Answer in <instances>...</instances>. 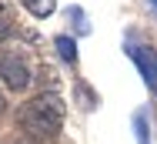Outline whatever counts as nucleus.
I'll list each match as a JSON object with an SVG mask.
<instances>
[{"instance_id": "obj_1", "label": "nucleus", "mask_w": 157, "mask_h": 144, "mask_svg": "<svg viewBox=\"0 0 157 144\" xmlns=\"http://www.w3.org/2000/svg\"><path fill=\"white\" fill-rule=\"evenodd\" d=\"M63 97L60 94H37L20 107V127L33 138H50L63 124Z\"/></svg>"}, {"instance_id": "obj_2", "label": "nucleus", "mask_w": 157, "mask_h": 144, "mask_svg": "<svg viewBox=\"0 0 157 144\" xmlns=\"http://www.w3.org/2000/svg\"><path fill=\"white\" fill-rule=\"evenodd\" d=\"M124 50H127V57L137 64L144 84L151 87V94H157V50L151 47V44H144L140 37H134V34L124 40Z\"/></svg>"}, {"instance_id": "obj_3", "label": "nucleus", "mask_w": 157, "mask_h": 144, "mask_svg": "<svg viewBox=\"0 0 157 144\" xmlns=\"http://www.w3.org/2000/svg\"><path fill=\"white\" fill-rule=\"evenodd\" d=\"M0 81L10 87V90H27L30 70H27V64L17 57V54H7V57H0Z\"/></svg>"}, {"instance_id": "obj_4", "label": "nucleus", "mask_w": 157, "mask_h": 144, "mask_svg": "<svg viewBox=\"0 0 157 144\" xmlns=\"http://www.w3.org/2000/svg\"><path fill=\"white\" fill-rule=\"evenodd\" d=\"M27 10H30L37 20H44V17H50L54 10H57V0H20Z\"/></svg>"}, {"instance_id": "obj_5", "label": "nucleus", "mask_w": 157, "mask_h": 144, "mask_svg": "<svg viewBox=\"0 0 157 144\" xmlns=\"http://www.w3.org/2000/svg\"><path fill=\"white\" fill-rule=\"evenodd\" d=\"M54 47H57V54H60L67 64H74L77 60V44H74V37H67V34H60L57 40H54Z\"/></svg>"}, {"instance_id": "obj_6", "label": "nucleus", "mask_w": 157, "mask_h": 144, "mask_svg": "<svg viewBox=\"0 0 157 144\" xmlns=\"http://www.w3.org/2000/svg\"><path fill=\"white\" fill-rule=\"evenodd\" d=\"M147 111H137L134 114V134H137V144H151V127H147Z\"/></svg>"}, {"instance_id": "obj_7", "label": "nucleus", "mask_w": 157, "mask_h": 144, "mask_svg": "<svg viewBox=\"0 0 157 144\" xmlns=\"http://www.w3.org/2000/svg\"><path fill=\"white\" fill-rule=\"evenodd\" d=\"M67 17L74 20V30H77V34H90V24H87V14H84L80 7H70V10H67Z\"/></svg>"}, {"instance_id": "obj_8", "label": "nucleus", "mask_w": 157, "mask_h": 144, "mask_svg": "<svg viewBox=\"0 0 157 144\" xmlns=\"http://www.w3.org/2000/svg\"><path fill=\"white\" fill-rule=\"evenodd\" d=\"M10 27H13V20H10V10H7L3 3H0V40H7Z\"/></svg>"}, {"instance_id": "obj_9", "label": "nucleus", "mask_w": 157, "mask_h": 144, "mask_svg": "<svg viewBox=\"0 0 157 144\" xmlns=\"http://www.w3.org/2000/svg\"><path fill=\"white\" fill-rule=\"evenodd\" d=\"M144 3H147V10H151V14L157 17V0H144Z\"/></svg>"}, {"instance_id": "obj_10", "label": "nucleus", "mask_w": 157, "mask_h": 144, "mask_svg": "<svg viewBox=\"0 0 157 144\" xmlns=\"http://www.w3.org/2000/svg\"><path fill=\"white\" fill-rule=\"evenodd\" d=\"M0 111H3V97H0Z\"/></svg>"}]
</instances>
